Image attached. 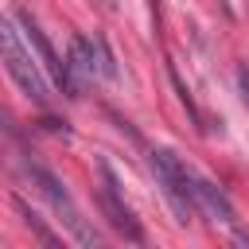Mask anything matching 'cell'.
Returning <instances> with one entry per match:
<instances>
[{"label":"cell","mask_w":249,"mask_h":249,"mask_svg":"<svg viewBox=\"0 0 249 249\" xmlns=\"http://www.w3.org/2000/svg\"><path fill=\"white\" fill-rule=\"evenodd\" d=\"M97 171H101V210H105L109 226H113L117 233H124L128 241H144V230H140V222L132 218V210H128V206H124V198H121V187H117V175H113V167L101 160V163H97Z\"/></svg>","instance_id":"52a82bcc"},{"label":"cell","mask_w":249,"mask_h":249,"mask_svg":"<svg viewBox=\"0 0 249 249\" xmlns=\"http://www.w3.org/2000/svg\"><path fill=\"white\" fill-rule=\"evenodd\" d=\"M152 171H156V183L163 191V198L171 202L175 218L187 222L195 218V198H191V167L171 152V148H156L152 152Z\"/></svg>","instance_id":"3957f363"},{"label":"cell","mask_w":249,"mask_h":249,"mask_svg":"<svg viewBox=\"0 0 249 249\" xmlns=\"http://www.w3.org/2000/svg\"><path fill=\"white\" fill-rule=\"evenodd\" d=\"M237 86H241V97H245V105H249V66L237 70Z\"/></svg>","instance_id":"9c48e42d"},{"label":"cell","mask_w":249,"mask_h":249,"mask_svg":"<svg viewBox=\"0 0 249 249\" xmlns=\"http://www.w3.org/2000/svg\"><path fill=\"white\" fill-rule=\"evenodd\" d=\"M19 31H23V39L31 43V51H35V58H39V66H43V74H51V82L66 93V97H82V86L74 82V74H70V66L54 54V47H51V39L43 35V27L35 23V16L27 12V8H19Z\"/></svg>","instance_id":"277c9868"},{"label":"cell","mask_w":249,"mask_h":249,"mask_svg":"<svg viewBox=\"0 0 249 249\" xmlns=\"http://www.w3.org/2000/svg\"><path fill=\"white\" fill-rule=\"evenodd\" d=\"M19 214H23V222H27V226H31V230H35V233L47 241V245H58V237H54V233H51V230H47V226H43V222H39V218L27 210V206H23V202H19Z\"/></svg>","instance_id":"ba28073f"},{"label":"cell","mask_w":249,"mask_h":249,"mask_svg":"<svg viewBox=\"0 0 249 249\" xmlns=\"http://www.w3.org/2000/svg\"><path fill=\"white\" fill-rule=\"evenodd\" d=\"M191 198H195V214H206L214 226H226L237 237H245L241 233V222H237V210H233V202L226 198L222 187H214L210 179H202V175L191 171Z\"/></svg>","instance_id":"8992f818"},{"label":"cell","mask_w":249,"mask_h":249,"mask_svg":"<svg viewBox=\"0 0 249 249\" xmlns=\"http://www.w3.org/2000/svg\"><path fill=\"white\" fill-rule=\"evenodd\" d=\"M27 179H31V183H35V191L51 202V210L58 214V222L70 230V237H74L78 245H97V241H101V237H97V230L82 218V210H78V202L70 198V191L58 183V175H51L47 167L31 163V167H27Z\"/></svg>","instance_id":"7a4b0ae2"},{"label":"cell","mask_w":249,"mask_h":249,"mask_svg":"<svg viewBox=\"0 0 249 249\" xmlns=\"http://www.w3.org/2000/svg\"><path fill=\"white\" fill-rule=\"evenodd\" d=\"M105 4H109V8H121V0H105Z\"/></svg>","instance_id":"30bf717a"},{"label":"cell","mask_w":249,"mask_h":249,"mask_svg":"<svg viewBox=\"0 0 249 249\" xmlns=\"http://www.w3.org/2000/svg\"><path fill=\"white\" fill-rule=\"evenodd\" d=\"M0 62L8 70V78L19 86V93H27L35 105H51V93H47V74L31 51V43L23 39L19 23L12 16L0 12Z\"/></svg>","instance_id":"6da1fadb"},{"label":"cell","mask_w":249,"mask_h":249,"mask_svg":"<svg viewBox=\"0 0 249 249\" xmlns=\"http://www.w3.org/2000/svg\"><path fill=\"white\" fill-rule=\"evenodd\" d=\"M0 121H4V109H0Z\"/></svg>","instance_id":"8fae6325"},{"label":"cell","mask_w":249,"mask_h":249,"mask_svg":"<svg viewBox=\"0 0 249 249\" xmlns=\"http://www.w3.org/2000/svg\"><path fill=\"white\" fill-rule=\"evenodd\" d=\"M66 66H70V74H74L78 86L82 82H93V78H105V82L117 78V62H113L105 39H97V35H74Z\"/></svg>","instance_id":"5b68a950"}]
</instances>
